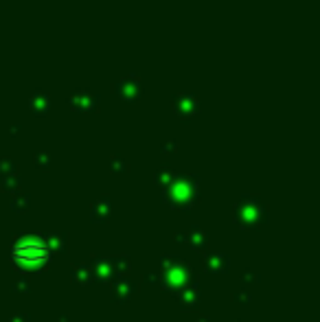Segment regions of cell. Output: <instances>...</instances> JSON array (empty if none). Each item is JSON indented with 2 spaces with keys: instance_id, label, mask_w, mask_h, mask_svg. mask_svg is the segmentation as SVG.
Listing matches in <instances>:
<instances>
[{
  "instance_id": "cell-1",
  "label": "cell",
  "mask_w": 320,
  "mask_h": 322,
  "mask_svg": "<svg viewBox=\"0 0 320 322\" xmlns=\"http://www.w3.org/2000/svg\"><path fill=\"white\" fill-rule=\"evenodd\" d=\"M48 257V250L40 241H24L14 248V259L18 263H42Z\"/></svg>"
}]
</instances>
